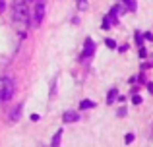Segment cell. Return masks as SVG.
<instances>
[{
    "instance_id": "7",
    "label": "cell",
    "mask_w": 153,
    "mask_h": 147,
    "mask_svg": "<svg viewBox=\"0 0 153 147\" xmlns=\"http://www.w3.org/2000/svg\"><path fill=\"white\" fill-rule=\"evenodd\" d=\"M93 106H95V103H93V101H89V99H83V101L79 103V109H83V110L93 109Z\"/></svg>"
},
{
    "instance_id": "2",
    "label": "cell",
    "mask_w": 153,
    "mask_h": 147,
    "mask_svg": "<svg viewBox=\"0 0 153 147\" xmlns=\"http://www.w3.org/2000/svg\"><path fill=\"white\" fill-rule=\"evenodd\" d=\"M14 81L10 78H0V101H10L14 97Z\"/></svg>"
},
{
    "instance_id": "1",
    "label": "cell",
    "mask_w": 153,
    "mask_h": 147,
    "mask_svg": "<svg viewBox=\"0 0 153 147\" xmlns=\"http://www.w3.org/2000/svg\"><path fill=\"white\" fill-rule=\"evenodd\" d=\"M14 19L19 21L23 27L29 23V10H27L25 0H16L14 2Z\"/></svg>"
},
{
    "instance_id": "15",
    "label": "cell",
    "mask_w": 153,
    "mask_h": 147,
    "mask_svg": "<svg viewBox=\"0 0 153 147\" xmlns=\"http://www.w3.org/2000/svg\"><path fill=\"white\" fill-rule=\"evenodd\" d=\"M136 43H138L140 47L143 45V37H142V33H136Z\"/></svg>"
},
{
    "instance_id": "16",
    "label": "cell",
    "mask_w": 153,
    "mask_h": 147,
    "mask_svg": "<svg viewBox=\"0 0 153 147\" xmlns=\"http://www.w3.org/2000/svg\"><path fill=\"white\" fill-rule=\"evenodd\" d=\"M78 6H79V10H85V8H87V2H85V0H78Z\"/></svg>"
},
{
    "instance_id": "8",
    "label": "cell",
    "mask_w": 153,
    "mask_h": 147,
    "mask_svg": "<svg viewBox=\"0 0 153 147\" xmlns=\"http://www.w3.org/2000/svg\"><path fill=\"white\" fill-rule=\"evenodd\" d=\"M116 97H118V91L111 89V91H108V97H107V103H108V105H112V103L116 101Z\"/></svg>"
},
{
    "instance_id": "17",
    "label": "cell",
    "mask_w": 153,
    "mask_h": 147,
    "mask_svg": "<svg viewBox=\"0 0 153 147\" xmlns=\"http://www.w3.org/2000/svg\"><path fill=\"white\" fill-rule=\"evenodd\" d=\"M147 91H149V93L153 95V81H149V83H147Z\"/></svg>"
},
{
    "instance_id": "4",
    "label": "cell",
    "mask_w": 153,
    "mask_h": 147,
    "mask_svg": "<svg viewBox=\"0 0 153 147\" xmlns=\"http://www.w3.org/2000/svg\"><path fill=\"white\" fill-rule=\"evenodd\" d=\"M93 52H95V45H93V41H91V39H87V41H85V49H83V52H82V58L93 56Z\"/></svg>"
},
{
    "instance_id": "13",
    "label": "cell",
    "mask_w": 153,
    "mask_h": 147,
    "mask_svg": "<svg viewBox=\"0 0 153 147\" xmlns=\"http://www.w3.org/2000/svg\"><path fill=\"white\" fill-rule=\"evenodd\" d=\"M103 29H111V18L103 19Z\"/></svg>"
},
{
    "instance_id": "6",
    "label": "cell",
    "mask_w": 153,
    "mask_h": 147,
    "mask_svg": "<svg viewBox=\"0 0 153 147\" xmlns=\"http://www.w3.org/2000/svg\"><path fill=\"white\" fill-rule=\"evenodd\" d=\"M120 2L126 6V10L130 12H136V8H138V4H136V0H120Z\"/></svg>"
},
{
    "instance_id": "5",
    "label": "cell",
    "mask_w": 153,
    "mask_h": 147,
    "mask_svg": "<svg viewBox=\"0 0 153 147\" xmlns=\"http://www.w3.org/2000/svg\"><path fill=\"white\" fill-rule=\"evenodd\" d=\"M62 120L68 122V124H72V122H78L79 120V114L74 112V110H66V112L62 114Z\"/></svg>"
},
{
    "instance_id": "12",
    "label": "cell",
    "mask_w": 153,
    "mask_h": 147,
    "mask_svg": "<svg viewBox=\"0 0 153 147\" xmlns=\"http://www.w3.org/2000/svg\"><path fill=\"white\" fill-rule=\"evenodd\" d=\"M132 141H134V134H126V136H124V143L130 145Z\"/></svg>"
},
{
    "instance_id": "9",
    "label": "cell",
    "mask_w": 153,
    "mask_h": 147,
    "mask_svg": "<svg viewBox=\"0 0 153 147\" xmlns=\"http://www.w3.org/2000/svg\"><path fill=\"white\" fill-rule=\"evenodd\" d=\"M19 116H22V105H18V106H16V109H14V112H12V116H10V120L12 122H14V120H18V118Z\"/></svg>"
},
{
    "instance_id": "3",
    "label": "cell",
    "mask_w": 153,
    "mask_h": 147,
    "mask_svg": "<svg viewBox=\"0 0 153 147\" xmlns=\"http://www.w3.org/2000/svg\"><path fill=\"white\" fill-rule=\"evenodd\" d=\"M33 16H35V23H41L43 21V18H45V4H43V2H37Z\"/></svg>"
},
{
    "instance_id": "19",
    "label": "cell",
    "mask_w": 153,
    "mask_h": 147,
    "mask_svg": "<svg viewBox=\"0 0 153 147\" xmlns=\"http://www.w3.org/2000/svg\"><path fill=\"white\" fill-rule=\"evenodd\" d=\"M4 8H6V4H4V0H0V12H2Z\"/></svg>"
},
{
    "instance_id": "14",
    "label": "cell",
    "mask_w": 153,
    "mask_h": 147,
    "mask_svg": "<svg viewBox=\"0 0 153 147\" xmlns=\"http://www.w3.org/2000/svg\"><path fill=\"white\" fill-rule=\"evenodd\" d=\"M105 45H107L108 49H116V43L112 41V39H107V41H105Z\"/></svg>"
},
{
    "instance_id": "10",
    "label": "cell",
    "mask_w": 153,
    "mask_h": 147,
    "mask_svg": "<svg viewBox=\"0 0 153 147\" xmlns=\"http://www.w3.org/2000/svg\"><path fill=\"white\" fill-rule=\"evenodd\" d=\"M60 137H62V130H58V132L54 134V137H52V145H60Z\"/></svg>"
},
{
    "instance_id": "18",
    "label": "cell",
    "mask_w": 153,
    "mask_h": 147,
    "mask_svg": "<svg viewBox=\"0 0 153 147\" xmlns=\"http://www.w3.org/2000/svg\"><path fill=\"white\" fill-rule=\"evenodd\" d=\"M146 54H147V52H146V49L142 47V49H140V56H142V58H146Z\"/></svg>"
},
{
    "instance_id": "11",
    "label": "cell",
    "mask_w": 153,
    "mask_h": 147,
    "mask_svg": "<svg viewBox=\"0 0 153 147\" xmlns=\"http://www.w3.org/2000/svg\"><path fill=\"white\" fill-rule=\"evenodd\" d=\"M142 101H143V99L140 97L138 93H134V95H132V103H134V105H142Z\"/></svg>"
}]
</instances>
